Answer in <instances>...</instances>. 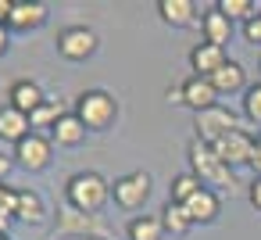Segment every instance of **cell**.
I'll list each match as a JSON object with an SVG mask.
<instances>
[{"label": "cell", "instance_id": "23", "mask_svg": "<svg viewBox=\"0 0 261 240\" xmlns=\"http://www.w3.org/2000/svg\"><path fill=\"white\" fill-rule=\"evenodd\" d=\"M204 190V183L193 176V172H179L175 179H172V186H168V201H175V204H186L193 194H200Z\"/></svg>", "mask_w": 261, "mask_h": 240}, {"label": "cell", "instance_id": "30", "mask_svg": "<svg viewBox=\"0 0 261 240\" xmlns=\"http://www.w3.org/2000/svg\"><path fill=\"white\" fill-rule=\"evenodd\" d=\"M250 204H254V211H261V176L250 183Z\"/></svg>", "mask_w": 261, "mask_h": 240}, {"label": "cell", "instance_id": "8", "mask_svg": "<svg viewBox=\"0 0 261 240\" xmlns=\"http://www.w3.org/2000/svg\"><path fill=\"white\" fill-rule=\"evenodd\" d=\"M215 151H218V158H222L229 169H236V165H250V161H254L257 140H254L247 129H232L229 136H222V140L215 143Z\"/></svg>", "mask_w": 261, "mask_h": 240}, {"label": "cell", "instance_id": "21", "mask_svg": "<svg viewBox=\"0 0 261 240\" xmlns=\"http://www.w3.org/2000/svg\"><path fill=\"white\" fill-rule=\"evenodd\" d=\"M125 233H129V240H161L165 236V222L158 215H136Z\"/></svg>", "mask_w": 261, "mask_h": 240}, {"label": "cell", "instance_id": "18", "mask_svg": "<svg viewBox=\"0 0 261 240\" xmlns=\"http://www.w3.org/2000/svg\"><path fill=\"white\" fill-rule=\"evenodd\" d=\"M186 211H190V219L193 222H215L218 219V211H222V201H218V194L215 190H200V194H193L190 201H186Z\"/></svg>", "mask_w": 261, "mask_h": 240}, {"label": "cell", "instance_id": "1", "mask_svg": "<svg viewBox=\"0 0 261 240\" xmlns=\"http://www.w3.org/2000/svg\"><path fill=\"white\" fill-rule=\"evenodd\" d=\"M65 197H68V208H75L83 215H97L111 197V183L100 172H75L65 183Z\"/></svg>", "mask_w": 261, "mask_h": 240}, {"label": "cell", "instance_id": "9", "mask_svg": "<svg viewBox=\"0 0 261 240\" xmlns=\"http://www.w3.org/2000/svg\"><path fill=\"white\" fill-rule=\"evenodd\" d=\"M50 136H43V133H29L22 143H15V158H18V165L22 169H29V172H43L47 165H50Z\"/></svg>", "mask_w": 261, "mask_h": 240}, {"label": "cell", "instance_id": "13", "mask_svg": "<svg viewBox=\"0 0 261 240\" xmlns=\"http://www.w3.org/2000/svg\"><path fill=\"white\" fill-rule=\"evenodd\" d=\"M86 126H83V118L75 115V111H65L61 118H58V126L50 129V140L58 143V147H79L83 140H86Z\"/></svg>", "mask_w": 261, "mask_h": 240}, {"label": "cell", "instance_id": "16", "mask_svg": "<svg viewBox=\"0 0 261 240\" xmlns=\"http://www.w3.org/2000/svg\"><path fill=\"white\" fill-rule=\"evenodd\" d=\"M158 15H161V22H168L175 29H186L197 22V4L193 0H158Z\"/></svg>", "mask_w": 261, "mask_h": 240}, {"label": "cell", "instance_id": "5", "mask_svg": "<svg viewBox=\"0 0 261 240\" xmlns=\"http://www.w3.org/2000/svg\"><path fill=\"white\" fill-rule=\"evenodd\" d=\"M111 197H115V204H118V208H125V211L143 208V204H147V197H150V176H147V172L118 176V179L111 183Z\"/></svg>", "mask_w": 261, "mask_h": 240}, {"label": "cell", "instance_id": "17", "mask_svg": "<svg viewBox=\"0 0 261 240\" xmlns=\"http://www.w3.org/2000/svg\"><path fill=\"white\" fill-rule=\"evenodd\" d=\"M200 33H204V43L225 47V43L232 40V22H229L218 8H211V11H204V18H200Z\"/></svg>", "mask_w": 261, "mask_h": 240}, {"label": "cell", "instance_id": "31", "mask_svg": "<svg viewBox=\"0 0 261 240\" xmlns=\"http://www.w3.org/2000/svg\"><path fill=\"white\" fill-rule=\"evenodd\" d=\"M11 8H15V0H0V26H8V18H11Z\"/></svg>", "mask_w": 261, "mask_h": 240}, {"label": "cell", "instance_id": "27", "mask_svg": "<svg viewBox=\"0 0 261 240\" xmlns=\"http://www.w3.org/2000/svg\"><path fill=\"white\" fill-rule=\"evenodd\" d=\"M15 208H18V190L0 186V219H15Z\"/></svg>", "mask_w": 261, "mask_h": 240}, {"label": "cell", "instance_id": "19", "mask_svg": "<svg viewBox=\"0 0 261 240\" xmlns=\"http://www.w3.org/2000/svg\"><path fill=\"white\" fill-rule=\"evenodd\" d=\"M211 86L218 90V97H222V93H236V90L247 93V72H243V65H236V61L222 65V68L211 76Z\"/></svg>", "mask_w": 261, "mask_h": 240}, {"label": "cell", "instance_id": "22", "mask_svg": "<svg viewBox=\"0 0 261 240\" xmlns=\"http://www.w3.org/2000/svg\"><path fill=\"white\" fill-rule=\"evenodd\" d=\"M161 222H165V229H168L172 236H182V233H190V226H193V219H190L186 204H175V201H168V204H165Z\"/></svg>", "mask_w": 261, "mask_h": 240}, {"label": "cell", "instance_id": "34", "mask_svg": "<svg viewBox=\"0 0 261 240\" xmlns=\"http://www.w3.org/2000/svg\"><path fill=\"white\" fill-rule=\"evenodd\" d=\"M8 226H11V219H0V236H8Z\"/></svg>", "mask_w": 261, "mask_h": 240}, {"label": "cell", "instance_id": "2", "mask_svg": "<svg viewBox=\"0 0 261 240\" xmlns=\"http://www.w3.org/2000/svg\"><path fill=\"white\" fill-rule=\"evenodd\" d=\"M186 154H190V172L211 190V186H232V169L218 158V151L211 147V143H204V140H190V147H186Z\"/></svg>", "mask_w": 261, "mask_h": 240}, {"label": "cell", "instance_id": "32", "mask_svg": "<svg viewBox=\"0 0 261 240\" xmlns=\"http://www.w3.org/2000/svg\"><path fill=\"white\" fill-rule=\"evenodd\" d=\"M8 43H11V36H8V26H0V58L8 54Z\"/></svg>", "mask_w": 261, "mask_h": 240}, {"label": "cell", "instance_id": "35", "mask_svg": "<svg viewBox=\"0 0 261 240\" xmlns=\"http://www.w3.org/2000/svg\"><path fill=\"white\" fill-rule=\"evenodd\" d=\"M0 240H11V236H0Z\"/></svg>", "mask_w": 261, "mask_h": 240}, {"label": "cell", "instance_id": "24", "mask_svg": "<svg viewBox=\"0 0 261 240\" xmlns=\"http://www.w3.org/2000/svg\"><path fill=\"white\" fill-rule=\"evenodd\" d=\"M61 115H65V108H61L58 101H43V104L29 115V126H33V133H36V129H47V133H50Z\"/></svg>", "mask_w": 261, "mask_h": 240}, {"label": "cell", "instance_id": "11", "mask_svg": "<svg viewBox=\"0 0 261 240\" xmlns=\"http://www.w3.org/2000/svg\"><path fill=\"white\" fill-rule=\"evenodd\" d=\"M190 65H193V76L211 79L222 65H229V58H225V47H215V43H197V47L190 51Z\"/></svg>", "mask_w": 261, "mask_h": 240}, {"label": "cell", "instance_id": "29", "mask_svg": "<svg viewBox=\"0 0 261 240\" xmlns=\"http://www.w3.org/2000/svg\"><path fill=\"white\" fill-rule=\"evenodd\" d=\"M165 101H168V104H186V101H182V83H179V86H168V90H165Z\"/></svg>", "mask_w": 261, "mask_h": 240}, {"label": "cell", "instance_id": "25", "mask_svg": "<svg viewBox=\"0 0 261 240\" xmlns=\"http://www.w3.org/2000/svg\"><path fill=\"white\" fill-rule=\"evenodd\" d=\"M229 22H236V18H243V22H250L254 15H257V4L254 0H222V4H215Z\"/></svg>", "mask_w": 261, "mask_h": 240}, {"label": "cell", "instance_id": "15", "mask_svg": "<svg viewBox=\"0 0 261 240\" xmlns=\"http://www.w3.org/2000/svg\"><path fill=\"white\" fill-rule=\"evenodd\" d=\"M43 101H47V97H43L40 83H33V79H18V83H11V93H8V104H11V108L33 115Z\"/></svg>", "mask_w": 261, "mask_h": 240}, {"label": "cell", "instance_id": "12", "mask_svg": "<svg viewBox=\"0 0 261 240\" xmlns=\"http://www.w3.org/2000/svg\"><path fill=\"white\" fill-rule=\"evenodd\" d=\"M182 101H186L193 111H207V108L218 104V90L211 86V79L190 76V79H182Z\"/></svg>", "mask_w": 261, "mask_h": 240}, {"label": "cell", "instance_id": "26", "mask_svg": "<svg viewBox=\"0 0 261 240\" xmlns=\"http://www.w3.org/2000/svg\"><path fill=\"white\" fill-rule=\"evenodd\" d=\"M243 115H247L254 126H261V83L247 86V93H243Z\"/></svg>", "mask_w": 261, "mask_h": 240}, {"label": "cell", "instance_id": "4", "mask_svg": "<svg viewBox=\"0 0 261 240\" xmlns=\"http://www.w3.org/2000/svg\"><path fill=\"white\" fill-rule=\"evenodd\" d=\"M193 129H197V140H204V143H218L222 136H229L232 129H240V118L229 111V108H222V104H215V108H207V111H197L193 115Z\"/></svg>", "mask_w": 261, "mask_h": 240}, {"label": "cell", "instance_id": "33", "mask_svg": "<svg viewBox=\"0 0 261 240\" xmlns=\"http://www.w3.org/2000/svg\"><path fill=\"white\" fill-rule=\"evenodd\" d=\"M8 172H11V158L0 154V179H8Z\"/></svg>", "mask_w": 261, "mask_h": 240}, {"label": "cell", "instance_id": "7", "mask_svg": "<svg viewBox=\"0 0 261 240\" xmlns=\"http://www.w3.org/2000/svg\"><path fill=\"white\" fill-rule=\"evenodd\" d=\"M58 229H61V233H68V236L111 240V236H108L104 219H97V215H83V211H75V208H61V211H58Z\"/></svg>", "mask_w": 261, "mask_h": 240}, {"label": "cell", "instance_id": "10", "mask_svg": "<svg viewBox=\"0 0 261 240\" xmlns=\"http://www.w3.org/2000/svg\"><path fill=\"white\" fill-rule=\"evenodd\" d=\"M43 22H47V4H40V0H15L11 18H8V29L29 33V29H40Z\"/></svg>", "mask_w": 261, "mask_h": 240}, {"label": "cell", "instance_id": "20", "mask_svg": "<svg viewBox=\"0 0 261 240\" xmlns=\"http://www.w3.org/2000/svg\"><path fill=\"white\" fill-rule=\"evenodd\" d=\"M43 215H47V204H43V197L36 194V190H18V208H15V219H22V222H43Z\"/></svg>", "mask_w": 261, "mask_h": 240}, {"label": "cell", "instance_id": "28", "mask_svg": "<svg viewBox=\"0 0 261 240\" xmlns=\"http://www.w3.org/2000/svg\"><path fill=\"white\" fill-rule=\"evenodd\" d=\"M243 36H247V43H257L261 47V11L250 22H243Z\"/></svg>", "mask_w": 261, "mask_h": 240}, {"label": "cell", "instance_id": "3", "mask_svg": "<svg viewBox=\"0 0 261 240\" xmlns=\"http://www.w3.org/2000/svg\"><path fill=\"white\" fill-rule=\"evenodd\" d=\"M75 115L83 118L86 129L104 133V129L115 126V118H118V101H115L108 90H86V93L75 97Z\"/></svg>", "mask_w": 261, "mask_h": 240}, {"label": "cell", "instance_id": "14", "mask_svg": "<svg viewBox=\"0 0 261 240\" xmlns=\"http://www.w3.org/2000/svg\"><path fill=\"white\" fill-rule=\"evenodd\" d=\"M29 133H33V126H29V115H25V111L11 108V104H4V108H0V140L22 143Z\"/></svg>", "mask_w": 261, "mask_h": 240}, {"label": "cell", "instance_id": "6", "mask_svg": "<svg viewBox=\"0 0 261 240\" xmlns=\"http://www.w3.org/2000/svg\"><path fill=\"white\" fill-rule=\"evenodd\" d=\"M58 54L68 61H86L97 54V33L90 26H68L58 33Z\"/></svg>", "mask_w": 261, "mask_h": 240}]
</instances>
